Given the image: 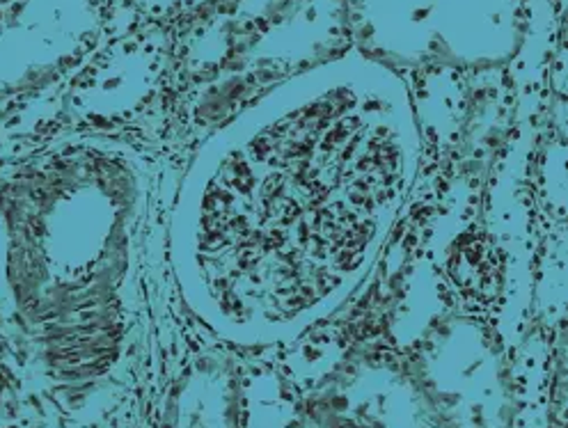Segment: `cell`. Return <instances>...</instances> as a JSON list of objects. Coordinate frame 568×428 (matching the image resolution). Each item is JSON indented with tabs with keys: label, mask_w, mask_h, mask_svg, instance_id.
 <instances>
[{
	"label": "cell",
	"mask_w": 568,
	"mask_h": 428,
	"mask_svg": "<svg viewBox=\"0 0 568 428\" xmlns=\"http://www.w3.org/2000/svg\"><path fill=\"white\" fill-rule=\"evenodd\" d=\"M128 213L124 168L92 142L0 168V314L46 367L122 287Z\"/></svg>",
	"instance_id": "7a4b0ae2"
},
{
	"label": "cell",
	"mask_w": 568,
	"mask_h": 428,
	"mask_svg": "<svg viewBox=\"0 0 568 428\" xmlns=\"http://www.w3.org/2000/svg\"><path fill=\"white\" fill-rule=\"evenodd\" d=\"M0 3H3V0H0Z\"/></svg>",
	"instance_id": "277c9868"
},
{
	"label": "cell",
	"mask_w": 568,
	"mask_h": 428,
	"mask_svg": "<svg viewBox=\"0 0 568 428\" xmlns=\"http://www.w3.org/2000/svg\"><path fill=\"white\" fill-rule=\"evenodd\" d=\"M115 0L0 3V115L67 87L101 56Z\"/></svg>",
	"instance_id": "3957f363"
},
{
	"label": "cell",
	"mask_w": 568,
	"mask_h": 428,
	"mask_svg": "<svg viewBox=\"0 0 568 428\" xmlns=\"http://www.w3.org/2000/svg\"><path fill=\"white\" fill-rule=\"evenodd\" d=\"M403 99L385 78L314 74L218 133L174 227L186 289L247 316L314 312L360 284L415 172Z\"/></svg>",
	"instance_id": "6da1fadb"
}]
</instances>
